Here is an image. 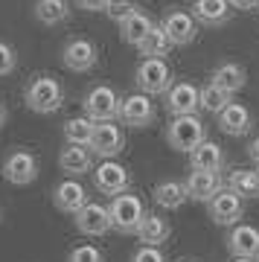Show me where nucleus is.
<instances>
[{
    "label": "nucleus",
    "instance_id": "f257e3e1",
    "mask_svg": "<svg viewBox=\"0 0 259 262\" xmlns=\"http://www.w3.org/2000/svg\"><path fill=\"white\" fill-rule=\"evenodd\" d=\"M24 102L35 114H56L64 105V91L53 76H32L24 91Z\"/></svg>",
    "mask_w": 259,
    "mask_h": 262
},
{
    "label": "nucleus",
    "instance_id": "f03ea898",
    "mask_svg": "<svg viewBox=\"0 0 259 262\" xmlns=\"http://www.w3.org/2000/svg\"><path fill=\"white\" fill-rule=\"evenodd\" d=\"M166 140L175 151L192 155V151L207 140V125L201 122L198 114H192V117H175L166 128Z\"/></svg>",
    "mask_w": 259,
    "mask_h": 262
},
{
    "label": "nucleus",
    "instance_id": "7ed1b4c3",
    "mask_svg": "<svg viewBox=\"0 0 259 262\" xmlns=\"http://www.w3.org/2000/svg\"><path fill=\"white\" fill-rule=\"evenodd\" d=\"M134 82H137L140 94H146V96H166L169 88L175 84L166 58H143L137 73H134Z\"/></svg>",
    "mask_w": 259,
    "mask_h": 262
},
{
    "label": "nucleus",
    "instance_id": "20e7f679",
    "mask_svg": "<svg viewBox=\"0 0 259 262\" xmlns=\"http://www.w3.org/2000/svg\"><path fill=\"white\" fill-rule=\"evenodd\" d=\"M108 213H111V227L114 230H120V233H137L140 225H143V219H146V207H143L140 195L122 192V195L111 198Z\"/></svg>",
    "mask_w": 259,
    "mask_h": 262
},
{
    "label": "nucleus",
    "instance_id": "39448f33",
    "mask_svg": "<svg viewBox=\"0 0 259 262\" xmlns=\"http://www.w3.org/2000/svg\"><path fill=\"white\" fill-rule=\"evenodd\" d=\"M84 117L93 122H114L120 120V105L122 99L117 96L114 88L108 84H93L91 91L84 94Z\"/></svg>",
    "mask_w": 259,
    "mask_h": 262
},
{
    "label": "nucleus",
    "instance_id": "423d86ee",
    "mask_svg": "<svg viewBox=\"0 0 259 262\" xmlns=\"http://www.w3.org/2000/svg\"><path fill=\"white\" fill-rule=\"evenodd\" d=\"M93 187L99 189L102 195L117 198L131 189V175L128 169L122 163H117V160H102L99 166L93 169Z\"/></svg>",
    "mask_w": 259,
    "mask_h": 262
},
{
    "label": "nucleus",
    "instance_id": "0eeeda50",
    "mask_svg": "<svg viewBox=\"0 0 259 262\" xmlns=\"http://www.w3.org/2000/svg\"><path fill=\"white\" fill-rule=\"evenodd\" d=\"M155 117H158V108L152 102V96L146 94H131L120 105V122L128 128H146L155 122Z\"/></svg>",
    "mask_w": 259,
    "mask_h": 262
},
{
    "label": "nucleus",
    "instance_id": "6e6552de",
    "mask_svg": "<svg viewBox=\"0 0 259 262\" xmlns=\"http://www.w3.org/2000/svg\"><path fill=\"white\" fill-rule=\"evenodd\" d=\"M125 149V134L117 122H96L91 137V151L102 160H114Z\"/></svg>",
    "mask_w": 259,
    "mask_h": 262
},
{
    "label": "nucleus",
    "instance_id": "1a4fd4ad",
    "mask_svg": "<svg viewBox=\"0 0 259 262\" xmlns=\"http://www.w3.org/2000/svg\"><path fill=\"white\" fill-rule=\"evenodd\" d=\"M166 111L172 117H192L201 111V88L192 82H175L166 94Z\"/></svg>",
    "mask_w": 259,
    "mask_h": 262
},
{
    "label": "nucleus",
    "instance_id": "9d476101",
    "mask_svg": "<svg viewBox=\"0 0 259 262\" xmlns=\"http://www.w3.org/2000/svg\"><path fill=\"white\" fill-rule=\"evenodd\" d=\"M61 61L64 67H70L73 73H88L96 67L99 61V53H96V44L88 41V38H70L61 50Z\"/></svg>",
    "mask_w": 259,
    "mask_h": 262
},
{
    "label": "nucleus",
    "instance_id": "9b49d317",
    "mask_svg": "<svg viewBox=\"0 0 259 262\" xmlns=\"http://www.w3.org/2000/svg\"><path fill=\"white\" fill-rule=\"evenodd\" d=\"M163 32L169 35V41L175 44V47H186V44H192L195 35H198V20L192 18V12H184V9H172L166 12V18H163Z\"/></svg>",
    "mask_w": 259,
    "mask_h": 262
},
{
    "label": "nucleus",
    "instance_id": "f8f14e48",
    "mask_svg": "<svg viewBox=\"0 0 259 262\" xmlns=\"http://www.w3.org/2000/svg\"><path fill=\"white\" fill-rule=\"evenodd\" d=\"M242 215H245V201H242L233 189H222V192L210 201V219H213L215 225L236 227Z\"/></svg>",
    "mask_w": 259,
    "mask_h": 262
},
{
    "label": "nucleus",
    "instance_id": "ddd939ff",
    "mask_svg": "<svg viewBox=\"0 0 259 262\" xmlns=\"http://www.w3.org/2000/svg\"><path fill=\"white\" fill-rule=\"evenodd\" d=\"M227 251L233 253V259H259V230L253 225H236L227 233Z\"/></svg>",
    "mask_w": 259,
    "mask_h": 262
},
{
    "label": "nucleus",
    "instance_id": "4468645a",
    "mask_svg": "<svg viewBox=\"0 0 259 262\" xmlns=\"http://www.w3.org/2000/svg\"><path fill=\"white\" fill-rule=\"evenodd\" d=\"M3 178L15 184V187H24V184H32L38 178V160L35 155L29 151H12L9 158L3 160Z\"/></svg>",
    "mask_w": 259,
    "mask_h": 262
},
{
    "label": "nucleus",
    "instance_id": "2eb2a0df",
    "mask_svg": "<svg viewBox=\"0 0 259 262\" xmlns=\"http://www.w3.org/2000/svg\"><path fill=\"white\" fill-rule=\"evenodd\" d=\"M73 219H76V230L84 236H105L111 230V213H108V207L96 204V201H88Z\"/></svg>",
    "mask_w": 259,
    "mask_h": 262
},
{
    "label": "nucleus",
    "instance_id": "dca6fc26",
    "mask_svg": "<svg viewBox=\"0 0 259 262\" xmlns=\"http://www.w3.org/2000/svg\"><path fill=\"white\" fill-rule=\"evenodd\" d=\"M186 195L192 198V201H213L219 192L224 189V181L222 175H215V172H192L189 178H186Z\"/></svg>",
    "mask_w": 259,
    "mask_h": 262
},
{
    "label": "nucleus",
    "instance_id": "f3484780",
    "mask_svg": "<svg viewBox=\"0 0 259 262\" xmlns=\"http://www.w3.org/2000/svg\"><path fill=\"white\" fill-rule=\"evenodd\" d=\"M189 166H192V172H215V175H219V172L227 166L224 149L213 140H204L201 146L189 155Z\"/></svg>",
    "mask_w": 259,
    "mask_h": 262
},
{
    "label": "nucleus",
    "instance_id": "a211bd4d",
    "mask_svg": "<svg viewBox=\"0 0 259 262\" xmlns=\"http://www.w3.org/2000/svg\"><path fill=\"white\" fill-rule=\"evenodd\" d=\"M230 12V0H192V18L204 27H224Z\"/></svg>",
    "mask_w": 259,
    "mask_h": 262
},
{
    "label": "nucleus",
    "instance_id": "6ab92c4d",
    "mask_svg": "<svg viewBox=\"0 0 259 262\" xmlns=\"http://www.w3.org/2000/svg\"><path fill=\"white\" fill-rule=\"evenodd\" d=\"M53 204L61 210V213L76 215L88 204V189L79 184V181H61L56 189H53Z\"/></svg>",
    "mask_w": 259,
    "mask_h": 262
},
{
    "label": "nucleus",
    "instance_id": "aec40b11",
    "mask_svg": "<svg viewBox=\"0 0 259 262\" xmlns=\"http://www.w3.org/2000/svg\"><path fill=\"white\" fill-rule=\"evenodd\" d=\"M250 125H253V117H250V111L242 102H230L222 114H219V128H222L224 134H230V137L248 134Z\"/></svg>",
    "mask_w": 259,
    "mask_h": 262
},
{
    "label": "nucleus",
    "instance_id": "412c9836",
    "mask_svg": "<svg viewBox=\"0 0 259 262\" xmlns=\"http://www.w3.org/2000/svg\"><path fill=\"white\" fill-rule=\"evenodd\" d=\"M155 27H158V24L148 18L146 12H143V9H134L128 18L120 24V35H122V41H125V44H134V47H140V44L146 41V35H148Z\"/></svg>",
    "mask_w": 259,
    "mask_h": 262
},
{
    "label": "nucleus",
    "instance_id": "4be33fe9",
    "mask_svg": "<svg viewBox=\"0 0 259 262\" xmlns=\"http://www.w3.org/2000/svg\"><path fill=\"white\" fill-rule=\"evenodd\" d=\"M58 166L64 169V172H70V175L91 172V166H93L91 146H73V143H67V149H61V155H58Z\"/></svg>",
    "mask_w": 259,
    "mask_h": 262
},
{
    "label": "nucleus",
    "instance_id": "5701e85b",
    "mask_svg": "<svg viewBox=\"0 0 259 262\" xmlns=\"http://www.w3.org/2000/svg\"><path fill=\"white\" fill-rule=\"evenodd\" d=\"M213 84H219L222 91H227V94H239L242 88H245V82H248V73H245V67L236 64V61H224V64H219L213 70V79H210Z\"/></svg>",
    "mask_w": 259,
    "mask_h": 262
},
{
    "label": "nucleus",
    "instance_id": "b1692460",
    "mask_svg": "<svg viewBox=\"0 0 259 262\" xmlns=\"http://www.w3.org/2000/svg\"><path fill=\"white\" fill-rule=\"evenodd\" d=\"M169 233H172V227H169V222L163 219V215L146 213V219H143V225H140V230H137V239H140L143 245L160 248V245L169 239Z\"/></svg>",
    "mask_w": 259,
    "mask_h": 262
},
{
    "label": "nucleus",
    "instance_id": "393cba45",
    "mask_svg": "<svg viewBox=\"0 0 259 262\" xmlns=\"http://www.w3.org/2000/svg\"><path fill=\"white\" fill-rule=\"evenodd\" d=\"M186 187L181 181H160L158 187H155V201H158L163 210H178V207H184L186 201Z\"/></svg>",
    "mask_w": 259,
    "mask_h": 262
},
{
    "label": "nucleus",
    "instance_id": "a878e982",
    "mask_svg": "<svg viewBox=\"0 0 259 262\" xmlns=\"http://www.w3.org/2000/svg\"><path fill=\"white\" fill-rule=\"evenodd\" d=\"M35 18L41 20V24H47V27H56V24L70 18V6H67L64 0H38Z\"/></svg>",
    "mask_w": 259,
    "mask_h": 262
},
{
    "label": "nucleus",
    "instance_id": "bb28decb",
    "mask_svg": "<svg viewBox=\"0 0 259 262\" xmlns=\"http://www.w3.org/2000/svg\"><path fill=\"white\" fill-rule=\"evenodd\" d=\"M172 47H175V44L169 41V35L163 32V27H155L137 50H140L146 58H163V56H169V50H172Z\"/></svg>",
    "mask_w": 259,
    "mask_h": 262
},
{
    "label": "nucleus",
    "instance_id": "cd10ccee",
    "mask_svg": "<svg viewBox=\"0 0 259 262\" xmlns=\"http://www.w3.org/2000/svg\"><path fill=\"white\" fill-rule=\"evenodd\" d=\"M93 128H96L93 120H88V117H73V120L64 122V137H67V143H73V146H91Z\"/></svg>",
    "mask_w": 259,
    "mask_h": 262
},
{
    "label": "nucleus",
    "instance_id": "c85d7f7f",
    "mask_svg": "<svg viewBox=\"0 0 259 262\" xmlns=\"http://www.w3.org/2000/svg\"><path fill=\"white\" fill-rule=\"evenodd\" d=\"M230 99L233 96L227 94V91H222L219 84H213V82H207L201 88V111H207V114H215V117H219V114L230 105Z\"/></svg>",
    "mask_w": 259,
    "mask_h": 262
},
{
    "label": "nucleus",
    "instance_id": "c756f323",
    "mask_svg": "<svg viewBox=\"0 0 259 262\" xmlns=\"http://www.w3.org/2000/svg\"><path fill=\"white\" fill-rule=\"evenodd\" d=\"M227 189H233L242 201H245V198H259L256 175H253V172H248V169H236L230 178H227Z\"/></svg>",
    "mask_w": 259,
    "mask_h": 262
},
{
    "label": "nucleus",
    "instance_id": "7c9ffc66",
    "mask_svg": "<svg viewBox=\"0 0 259 262\" xmlns=\"http://www.w3.org/2000/svg\"><path fill=\"white\" fill-rule=\"evenodd\" d=\"M67 262H105V256H102V251L93 248V245H79V248L70 251Z\"/></svg>",
    "mask_w": 259,
    "mask_h": 262
},
{
    "label": "nucleus",
    "instance_id": "2f4dec72",
    "mask_svg": "<svg viewBox=\"0 0 259 262\" xmlns=\"http://www.w3.org/2000/svg\"><path fill=\"white\" fill-rule=\"evenodd\" d=\"M137 9V6H134V3H131V0H111V3H108V15H111L114 20H117V24H122V20L128 18L131 12Z\"/></svg>",
    "mask_w": 259,
    "mask_h": 262
},
{
    "label": "nucleus",
    "instance_id": "473e14b6",
    "mask_svg": "<svg viewBox=\"0 0 259 262\" xmlns=\"http://www.w3.org/2000/svg\"><path fill=\"white\" fill-rule=\"evenodd\" d=\"M131 262H166V256H163V251H160V248L140 245L137 251H134V256H131Z\"/></svg>",
    "mask_w": 259,
    "mask_h": 262
},
{
    "label": "nucleus",
    "instance_id": "72a5a7b5",
    "mask_svg": "<svg viewBox=\"0 0 259 262\" xmlns=\"http://www.w3.org/2000/svg\"><path fill=\"white\" fill-rule=\"evenodd\" d=\"M18 64V56H15V50L6 44V41H0V76H9Z\"/></svg>",
    "mask_w": 259,
    "mask_h": 262
},
{
    "label": "nucleus",
    "instance_id": "f704fd0d",
    "mask_svg": "<svg viewBox=\"0 0 259 262\" xmlns=\"http://www.w3.org/2000/svg\"><path fill=\"white\" fill-rule=\"evenodd\" d=\"M82 9H88V12H99V9H108V3L111 0H76Z\"/></svg>",
    "mask_w": 259,
    "mask_h": 262
},
{
    "label": "nucleus",
    "instance_id": "c9c22d12",
    "mask_svg": "<svg viewBox=\"0 0 259 262\" xmlns=\"http://www.w3.org/2000/svg\"><path fill=\"white\" fill-rule=\"evenodd\" d=\"M233 9H259V0H230Z\"/></svg>",
    "mask_w": 259,
    "mask_h": 262
},
{
    "label": "nucleus",
    "instance_id": "e433bc0d",
    "mask_svg": "<svg viewBox=\"0 0 259 262\" xmlns=\"http://www.w3.org/2000/svg\"><path fill=\"white\" fill-rule=\"evenodd\" d=\"M248 155H250V160H256V163H259V137L248 146Z\"/></svg>",
    "mask_w": 259,
    "mask_h": 262
},
{
    "label": "nucleus",
    "instance_id": "4c0bfd02",
    "mask_svg": "<svg viewBox=\"0 0 259 262\" xmlns=\"http://www.w3.org/2000/svg\"><path fill=\"white\" fill-rule=\"evenodd\" d=\"M6 120H9V111H6V105L0 102V128L6 125Z\"/></svg>",
    "mask_w": 259,
    "mask_h": 262
},
{
    "label": "nucleus",
    "instance_id": "58836bf2",
    "mask_svg": "<svg viewBox=\"0 0 259 262\" xmlns=\"http://www.w3.org/2000/svg\"><path fill=\"white\" fill-rule=\"evenodd\" d=\"M253 175H256V184H259V163H256V172H253Z\"/></svg>",
    "mask_w": 259,
    "mask_h": 262
},
{
    "label": "nucleus",
    "instance_id": "ea45409f",
    "mask_svg": "<svg viewBox=\"0 0 259 262\" xmlns=\"http://www.w3.org/2000/svg\"><path fill=\"white\" fill-rule=\"evenodd\" d=\"M233 262H256V259H233Z\"/></svg>",
    "mask_w": 259,
    "mask_h": 262
},
{
    "label": "nucleus",
    "instance_id": "a19ab883",
    "mask_svg": "<svg viewBox=\"0 0 259 262\" xmlns=\"http://www.w3.org/2000/svg\"><path fill=\"white\" fill-rule=\"evenodd\" d=\"M181 262H192V259H181Z\"/></svg>",
    "mask_w": 259,
    "mask_h": 262
}]
</instances>
